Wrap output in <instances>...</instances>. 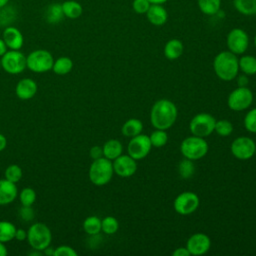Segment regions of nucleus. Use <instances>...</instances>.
Returning a JSON list of instances; mask_svg holds the SVG:
<instances>
[{
  "label": "nucleus",
  "mask_w": 256,
  "mask_h": 256,
  "mask_svg": "<svg viewBox=\"0 0 256 256\" xmlns=\"http://www.w3.org/2000/svg\"><path fill=\"white\" fill-rule=\"evenodd\" d=\"M177 115V107L172 101L160 99L151 108L150 121L155 129L167 130L175 123Z\"/></svg>",
  "instance_id": "1"
},
{
  "label": "nucleus",
  "mask_w": 256,
  "mask_h": 256,
  "mask_svg": "<svg viewBox=\"0 0 256 256\" xmlns=\"http://www.w3.org/2000/svg\"><path fill=\"white\" fill-rule=\"evenodd\" d=\"M213 68L219 79L231 81L236 78L239 71L238 58L236 54L230 51H222L215 56Z\"/></svg>",
  "instance_id": "2"
},
{
  "label": "nucleus",
  "mask_w": 256,
  "mask_h": 256,
  "mask_svg": "<svg viewBox=\"0 0 256 256\" xmlns=\"http://www.w3.org/2000/svg\"><path fill=\"white\" fill-rule=\"evenodd\" d=\"M114 174L112 161L101 157L93 160L89 167L88 177L95 186H104L110 182Z\"/></svg>",
  "instance_id": "3"
},
{
  "label": "nucleus",
  "mask_w": 256,
  "mask_h": 256,
  "mask_svg": "<svg viewBox=\"0 0 256 256\" xmlns=\"http://www.w3.org/2000/svg\"><path fill=\"white\" fill-rule=\"evenodd\" d=\"M27 242L31 248L43 251L50 246L52 241V233L50 228L42 222L32 224L27 230Z\"/></svg>",
  "instance_id": "4"
},
{
  "label": "nucleus",
  "mask_w": 256,
  "mask_h": 256,
  "mask_svg": "<svg viewBox=\"0 0 256 256\" xmlns=\"http://www.w3.org/2000/svg\"><path fill=\"white\" fill-rule=\"evenodd\" d=\"M54 58L45 49H36L26 56V67L34 73H45L52 70Z\"/></svg>",
  "instance_id": "5"
},
{
  "label": "nucleus",
  "mask_w": 256,
  "mask_h": 256,
  "mask_svg": "<svg viewBox=\"0 0 256 256\" xmlns=\"http://www.w3.org/2000/svg\"><path fill=\"white\" fill-rule=\"evenodd\" d=\"M208 148L209 147L206 140L195 135L185 138L180 145V151L182 155L184 158L190 160L201 159L207 154Z\"/></svg>",
  "instance_id": "6"
},
{
  "label": "nucleus",
  "mask_w": 256,
  "mask_h": 256,
  "mask_svg": "<svg viewBox=\"0 0 256 256\" xmlns=\"http://www.w3.org/2000/svg\"><path fill=\"white\" fill-rule=\"evenodd\" d=\"M1 67L9 74H20L27 68L26 56L20 50L9 49L3 56H1Z\"/></svg>",
  "instance_id": "7"
},
{
  "label": "nucleus",
  "mask_w": 256,
  "mask_h": 256,
  "mask_svg": "<svg viewBox=\"0 0 256 256\" xmlns=\"http://www.w3.org/2000/svg\"><path fill=\"white\" fill-rule=\"evenodd\" d=\"M216 119L208 113H199L195 115L190 123L189 128L192 135L205 138L214 132Z\"/></svg>",
  "instance_id": "8"
},
{
  "label": "nucleus",
  "mask_w": 256,
  "mask_h": 256,
  "mask_svg": "<svg viewBox=\"0 0 256 256\" xmlns=\"http://www.w3.org/2000/svg\"><path fill=\"white\" fill-rule=\"evenodd\" d=\"M253 101L252 91L245 87H238L234 89L228 96V107L233 111H242L247 109Z\"/></svg>",
  "instance_id": "9"
},
{
  "label": "nucleus",
  "mask_w": 256,
  "mask_h": 256,
  "mask_svg": "<svg viewBox=\"0 0 256 256\" xmlns=\"http://www.w3.org/2000/svg\"><path fill=\"white\" fill-rule=\"evenodd\" d=\"M199 203V197L194 192L184 191L175 198L173 207L178 214L189 215L197 210Z\"/></svg>",
  "instance_id": "10"
},
{
  "label": "nucleus",
  "mask_w": 256,
  "mask_h": 256,
  "mask_svg": "<svg viewBox=\"0 0 256 256\" xmlns=\"http://www.w3.org/2000/svg\"><path fill=\"white\" fill-rule=\"evenodd\" d=\"M152 145L149 136L140 133L130 139L127 146V151L128 155L137 161L145 158L149 154Z\"/></svg>",
  "instance_id": "11"
},
{
  "label": "nucleus",
  "mask_w": 256,
  "mask_h": 256,
  "mask_svg": "<svg viewBox=\"0 0 256 256\" xmlns=\"http://www.w3.org/2000/svg\"><path fill=\"white\" fill-rule=\"evenodd\" d=\"M226 44L230 52L236 55L243 54L249 46L248 34L241 28H233L227 35Z\"/></svg>",
  "instance_id": "12"
},
{
  "label": "nucleus",
  "mask_w": 256,
  "mask_h": 256,
  "mask_svg": "<svg viewBox=\"0 0 256 256\" xmlns=\"http://www.w3.org/2000/svg\"><path fill=\"white\" fill-rule=\"evenodd\" d=\"M256 144L255 142L245 136L237 137L231 143V152L234 157L240 160H247L255 154Z\"/></svg>",
  "instance_id": "13"
},
{
  "label": "nucleus",
  "mask_w": 256,
  "mask_h": 256,
  "mask_svg": "<svg viewBox=\"0 0 256 256\" xmlns=\"http://www.w3.org/2000/svg\"><path fill=\"white\" fill-rule=\"evenodd\" d=\"M185 247L189 251L190 255L200 256L209 251L211 247V240L209 236L204 233H195L189 237Z\"/></svg>",
  "instance_id": "14"
},
{
  "label": "nucleus",
  "mask_w": 256,
  "mask_h": 256,
  "mask_svg": "<svg viewBox=\"0 0 256 256\" xmlns=\"http://www.w3.org/2000/svg\"><path fill=\"white\" fill-rule=\"evenodd\" d=\"M114 173L119 177L128 178L135 174L137 171V162L130 155H120L112 161Z\"/></svg>",
  "instance_id": "15"
},
{
  "label": "nucleus",
  "mask_w": 256,
  "mask_h": 256,
  "mask_svg": "<svg viewBox=\"0 0 256 256\" xmlns=\"http://www.w3.org/2000/svg\"><path fill=\"white\" fill-rule=\"evenodd\" d=\"M2 36L8 49L20 50L24 44V37L22 32L14 26L5 27Z\"/></svg>",
  "instance_id": "16"
},
{
  "label": "nucleus",
  "mask_w": 256,
  "mask_h": 256,
  "mask_svg": "<svg viewBox=\"0 0 256 256\" xmlns=\"http://www.w3.org/2000/svg\"><path fill=\"white\" fill-rule=\"evenodd\" d=\"M37 83L31 78H23L18 81L15 87L16 96L21 100H30L37 93Z\"/></svg>",
  "instance_id": "17"
},
{
  "label": "nucleus",
  "mask_w": 256,
  "mask_h": 256,
  "mask_svg": "<svg viewBox=\"0 0 256 256\" xmlns=\"http://www.w3.org/2000/svg\"><path fill=\"white\" fill-rule=\"evenodd\" d=\"M18 197V189L16 183L7 179H0V205H8Z\"/></svg>",
  "instance_id": "18"
},
{
  "label": "nucleus",
  "mask_w": 256,
  "mask_h": 256,
  "mask_svg": "<svg viewBox=\"0 0 256 256\" xmlns=\"http://www.w3.org/2000/svg\"><path fill=\"white\" fill-rule=\"evenodd\" d=\"M146 17L152 25L162 26L168 19V13L162 4H151L146 12Z\"/></svg>",
  "instance_id": "19"
},
{
  "label": "nucleus",
  "mask_w": 256,
  "mask_h": 256,
  "mask_svg": "<svg viewBox=\"0 0 256 256\" xmlns=\"http://www.w3.org/2000/svg\"><path fill=\"white\" fill-rule=\"evenodd\" d=\"M103 149V157L113 161L118 156L122 154L123 146L122 143L117 139H110L104 143L102 146Z\"/></svg>",
  "instance_id": "20"
},
{
  "label": "nucleus",
  "mask_w": 256,
  "mask_h": 256,
  "mask_svg": "<svg viewBox=\"0 0 256 256\" xmlns=\"http://www.w3.org/2000/svg\"><path fill=\"white\" fill-rule=\"evenodd\" d=\"M183 49V44L179 39H170L164 46V55L169 60H176L182 55Z\"/></svg>",
  "instance_id": "21"
},
{
  "label": "nucleus",
  "mask_w": 256,
  "mask_h": 256,
  "mask_svg": "<svg viewBox=\"0 0 256 256\" xmlns=\"http://www.w3.org/2000/svg\"><path fill=\"white\" fill-rule=\"evenodd\" d=\"M61 6L64 16L69 19H77L83 13L82 5L75 0H66L61 3Z\"/></svg>",
  "instance_id": "22"
},
{
  "label": "nucleus",
  "mask_w": 256,
  "mask_h": 256,
  "mask_svg": "<svg viewBox=\"0 0 256 256\" xmlns=\"http://www.w3.org/2000/svg\"><path fill=\"white\" fill-rule=\"evenodd\" d=\"M143 130L142 122L137 118H130L125 121L121 128V132L125 137L132 138L140 134Z\"/></svg>",
  "instance_id": "23"
},
{
  "label": "nucleus",
  "mask_w": 256,
  "mask_h": 256,
  "mask_svg": "<svg viewBox=\"0 0 256 256\" xmlns=\"http://www.w3.org/2000/svg\"><path fill=\"white\" fill-rule=\"evenodd\" d=\"M45 20L50 24H57L65 17L62 11V6L60 3L50 4L44 13Z\"/></svg>",
  "instance_id": "24"
},
{
  "label": "nucleus",
  "mask_w": 256,
  "mask_h": 256,
  "mask_svg": "<svg viewBox=\"0 0 256 256\" xmlns=\"http://www.w3.org/2000/svg\"><path fill=\"white\" fill-rule=\"evenodd\" d=\"M73 68V61L70 57L61 56L54 60L52 70L57 75H66L71 72Z\"/></svg>",
  "instance_id": "25"
},
{
  "label": "nucleus",
  "mask_w": 256,
  "mask_h": 256,
  "mask_svg": "<svg viewBox=\"0 0 256 256\" xmlns=\"http://www.w3.org/2000/svg\"><path fill=\"white\" fill-rule=\"evenodd\" d=\"M16 229V226L12 222L6 220L0 221V241L7 243L15 239Z\"/></svg>",
  "instance_id": "26"
},
{
  "label": "nucleus",
  "mask_w": 256,
  "mask_h": 256,
  "mask_svg": "<svg viewBox=\"0 0 256 256\" xmlns=\"http://www.w3.org/2000/svg\"><path fill=\"white\" fill-rule=\"evenodd\" d=\"M234 8L243 15L256 14V0H233Z\"/></svg>",
  "instance_id": "27"
},
{
  "label": "nucleus",
  "mask_w": 256,
  "mask_h": 256,
  "mask_svg": "<svg viewBox=\"0 0 256 256\" xmlns=\"http://www.w3.org/2000/svg\"><path fill=\"white\" fill-rule=\"evenodd\" d=\"M83 229L86 234L98 235L101 231V219L97 216H88L83 222Z\"/></svg>",
  "instance_id": "28"
},
{
  "label": "nucleus",
  "mask_w": 256,
  "mask_h": 256,
  "mask_svg": "<svg viewBox=\"0 0 256 256\" xmlns=\"http://www.w3.org/2000/svg\"><path fill=\"white\" fill-rule=\"evenodd\" d=\"M239 69L246 75H254L256 74V57L251 55H244L240 59Z\"/></svg>",
  "instance_id": "29"
},
{
  "label": "nucleus",
  "mask_w": 256,
  "mask_h": 256,
  "mask_svg": "<svg viewBox=\"0 0 256 256\" xmlns=\"http://www.w3.org/2000/svg\"><path fill=\"white\" fill-rule=\"evenodd\" d=\"M200 11L206 15H214L219 12L221 0H197Z\"/></svg>",
  "instance_id": "30"
},
{
  "label": "nucleus",
  "mask_w": 256,
  "mask_h": 256,
  "mask_svg": "<svg viewBox=\"0 0 256 256\" xmlns=\"http://www.w3.org/2000/svg\"><path fill=\"white\" fill-rule=\"evenodd\" d=\"M150 142L152 147L161 148L163 147L167 141H168V135L166 133V130L162 129H155L149 136Z\"/></svg>",
  "instance_id": "31"
},
{
  "label": "nucleus",
  "mask_w": 256,
  "mask_h": 256,
  "mask_svg": "<svg viewBox=\"0 0 256 256\" xmlns=\"http://www.w3.org/2000/svg\"><path fill=\"white\" fill-rule=\"evenodd\" d=\"M22 176H23L22 168L17 164H11V165L7 166L4 171V178L13 183L19 182L21 180Z\"/></svg>",
  "instance_id": "32"
},
{
  "label": "nucleus",
  "mask_w": 256,
  "mask_h": 256,
  "mask_svg": "<svg viewBox=\"0 0 256 256\" xmlns=\"http://www.w3.org/2000/svg\"><path fill=\"white\" fill-rule=\"evenodd\" d=\"M19 201L21 205L32 206L36 201V192L31 187H25L18 193Z\"/></svg>",
  "instance_id": "33"
},
{
  "label": "nucleus",
  "mask_w": 256,
  "mask_h": 256,
  "mask_svg": "<svg viewBox=\"0 0 256 256\" xmlns=\"http://www.w3.org/2000/svg\"><path fill=\"white\" fill-rule=\"evenodd\" d=\"M118 220L113 216H106L101 220V231H103L105 234L112 235L118 231Z\"/></svg>",
  "instance_id": "34"
},
{
  "label": "nucleus",
  "mask_w": 256,
  "mask_h": 256,
  "mask_svg": "<svg viewBox=\"0 0 256 256\" xmlns=\"http://www.w3.org/2000/svg\"><path fill=\"white\" fill-rule=\"evenodd\" d=\"M178 172H179V175L184 179H188L192 177L195 172V166H194L193 160L184 158L178 165Z\"/></svg>",
  "instance_id": "35"
},
{
  "label": "nucleus",
  "mask_w": 256,
  "mask_h": 256,
  "mask_svg": "<svg viewBox=\"0 0 256 256\" xmlns=\"http://www.w3.org/2000/svg\"><path fill=\"white\" fill-rule=\"evenodd\" d=\"M214 131L222 137H226L229 136L232 131H233V125L230 121L226 120V119H221V120H216L215 122V127H214Z\"/></svg>",
  "instance_id": "36"
},
{
  "label": "nucleus",
  "mask_w": 256,
  "mask_h": 256,
  "mask_svg": "<svg viewBox=\"0 0 256 256\" xmlns=\"http://www.w3.org/2000/svg\"><path fill=\"white\" fill-rule=\"evenodd\" d=\"M15 12L12 7L7 5L0 8V25L9 26V23H11L15 17Z\"/></svg>",
  "instance_id": "37"
},
{
  "label": "nucleus",
  "mask_w": 256,
  "mask_h": 256,
  "mask_svg": "<svg viewBox=\"0 0 256 256\" xmlns=\"http://www.w3.org/2000/svg\"><path fill=\"white\" fill-rule=\"evenodd\" d=\"M244 127L251 133H256V108L247 112L244 118Z\"/></svg>",
  "instance_id": "38"
},
{
  "label": "nucleus",
  "mask_w": 256,
  "mask_h": 256,
  "mask_svg": "<svg viewBox=\"0 0 256 256\" xmlns=\"http://www.w3.org/2000/svg\"><path fill=\"white\" fill-rule=\"evenodd\" d=\"M151 3L148 0H133L132 8L137 14H146Z\"/></svg>",
  "instance_id": "39"
},
{
  "label": "nucleus",
  "mask_w": 256,
  "mask_h": 256,
  "mask_svg": "<svg viewBox=\"0 0 256 256\" xmlns=\"http://www.w3.org/2000/svg\"><path fill=\"white\" fill-rule=\"evenodd\" d=\"M77 251L69 245H60L55 248L54 256H77Z\"/></svg>",
  "instance_id": "40"
},
{
  "label": "nucleus",
  "mask_w": 256,
  "mask_h": 256,
  "mask_svg": "<svg viewBox=\"0 0 256 256\" xmlns=\"http://www.w3.org/2000/svg\"><path fill=\"white\" fill-rule=\"evenodd\" d=\"M34 215H35V213H34L32 206L21 205V207L19 209V217L22 221H25V222L32 221L34 219Z\"/></svg>",
  "instance_id": "41"
},
{
  "label": "nucleus",
  "mask_w": 256,
  "mask_h": 256,
  "mask_svg": "<svg viewBox=\"0 0 256 256\" xmlns=\"http://www.w3.org/2000/svg\"><path fill=\"white\" fill-rule=\"evenodd\" d=\"M89 155H90V157L93 160L103 157V149H102V147H100L98 145H95V146L91 147V149L89 151Z\"/></svg>",
  "instance_id": "42"
},
{
  "label": "nucleus",
  "mask_w": 256,
  "mask_h": 256,
  "mask_svg": "<svg viewBox=\"0 0 256 256\" xmlns=\"http://www.w3.org/2000/svg\"><path fill=\"white\" fill-rule=\"evenodd\" d=\"M15 239L18 241H24L27 239V231L23 228H17L15 233Z\"/></svg>",
  "instance_id": "43"
},
{
  "label": "nucleus",
  "mask_w": 256,
  "mask_h": 256,
  "mask_svg": "<svg viewBox=\"0 0 256 256\" xmlns=\"http://www.w3.org/2000/svg\"><path fill=\"white\" fill-rule=\"evenodd\" d=\"M172 255L173 256H190V253L186 247H180V248L175 249L173 251Z\"/></svg>",
  "instance_id": "44"
},
{
  "label": "nucleus",
  "mask_w": 256,
  "mask_h": 256,
  "mask_svg": "<svg viewBox=\"0 0 256 256\" xmlns=\"http://www.w3.org/2000/svg\"><path fill=\"white\" fill-rule=\"evenodd\" d=\"M8 50V47L6 45V43L4 42L3 38H0V57L3 56Z\"/></svg>",
  "instance_id": "45"
},
{
  "label": "nucleus",
  "mask_w": 256,
  "mask_h": 256,
  "mask_svg": "<svg viewBox=\"0 0 256 256\" xmlns=\"http://www.w3.org/2000/svg\"><path fill=\"white\" fill-rule=\"evenodd\" d=\"M7 146V138L0 133V152L3 151Z\"/></svg>",
  "instance_id": "46"
},
{
  "label": "nucleus",
  "mask_w": 256,
  "mask_h": 256,
  "mask_svg": "<svg viewBox=\"0 0 256 256\" xmlns=\"http://www.w3.org/2000/svg\"><path fill=\"white\" fill-rule=\"evenodd\" d=\"M247 83H248V78L246 76H240L238 78V84H239V87H245L247 86Z\"/></svg>",
  "instance_id": "47"
},
{
  "label": "nucleus",
  "mask_w": 256,
  "mask_h": 256,
  "mask_svg": "<svg viewBox=\"0 0 256 256\" xmlns=\"http://www.w3.org/2000/svg\"><path fill=\"white\" fill-rule=\"evenodd\" d=\"M54 251H55V248H53V247H51V246H48V247H46V248L42 251V253H43L44 255H46V256H54Z\"/></svg>",
  "instance_id": "48"
},
{
  "label": "nucleus",
  "mask_w": 256,
  "mask_h": 256,
  "mask_svg": "<svg viewBox=\"0 0 256 256\" xmlns=\"http://www.w3.org/2000/svg\"><path fill=\"white\" fill-rule=\"evenodd\" d=\"M8 254V250L5 246V243L0 241V256H6Z\"/></svg>",
  "instance_id": "49"
},
{
  "label": "nucleus",
  "mask_w": 256,
  "mask_h": 256,
  "mask_svg": "<svg viewBox=\"0 0 256 256\" xmlns=\"http://www.w3.org/2000/svg\"><path fill=\"white\" fill-rule=\"evenodd\" d=\"M151 4H164L168 0H148Z\"/></svg>",
  "instance_id": "50"
},
{
  "label": "nucleus",
  "mask_w": 256,
  "mask_h": 256,
  "mask_svg": "<svg viewBox=\"0 0 256 256\" xmlns=\"http://www.w3.org/2000/svg\"><path fill=\"white\" fill-rule=\"evenodd\" d=\"M9 1H10V0H0V8H2V7H4V6H6V5H8Z\"/></svg>",
  "instance_id": "51"
},
{
  "label": "nucleus",
  "mask_w": 256,
  "mask_h": 256,
  "mask_svg": "<svg viewBox=\"0 0 256 256\" xmlns=\"http://www.w3.org/2000/svg\"><path fill=\"white\" fill-rule=\"evenodd\" d=\"M254 44H255V47H256V34H255V37H254Z\"/></svg>",
  "instance_id": "52"
},
{
  "label": "nucleus",
  "mask_w": 256,
  "mask_h": 256,
  "mask_svg": "<svg viewBox=\"0 0 256 256\" xmlns=\"http://www.w3.org/2000/svg\"><path fill=\"white\" fill-rule=\"evenodd\" d=\"M0 67H1V57H0Z\"/></svg>",
  "instance_id": "53"
},
{
  "label": "nucleus",
  "mask_w": 256,
  "mask_h": 256,
  "mask_svg": "<svg viewBox=\"0 0 256 256\" xmlns=\"http://www.w3.org/2000/svg\"><path fill=\"white\" fill-rule=\"evenodd\" d=\"M255 154H256V149H255Z\"/></svg>",
  "instance_id": "54"
}]
</instances>
